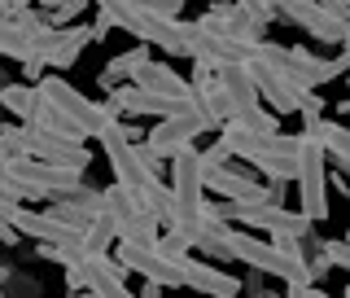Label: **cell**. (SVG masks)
Segmentation results:
<instances>
[{"instance_id":"cell-16","label":"cell","mask_w":350,"mask_h":298,"mask_svg":"<svg viewBox=\"0 0 350 298\" xmlns=\"http://www.w3.org/2000/svg\"><path fill=\"white\" fill-rule=\"evenodd\" d=\"M202 22H206V27H215V31H224V36H232V40H241V44H250V49L267 36V22L250 18L237 0H228V5H211L202 14Z\"/></svg>"},{"instance_id":"cell-34","label":"cell","mask_w":350,"mask_h":298,"mask_svg":"<svg viewBox=\"0 0 350 298\" xmlns=\"http://www.w3.org/2000/svg\"><path fill=\"white\" fill-rule=\"evenodd\" d=\"M140 294H145V298H158L162 285H158V281H140Z\"/></svg>"},{"instance_id":"cell-23","label":"cell","mask_w":350,"mask_h":298,"mask_svg":"<svg viewBox=\"0 0 350 298\" xmlns=\"http://www.w3.org/2000/svg\"><path fill=\"white\" fill-rule=\"evenodd\" d=\"M153 58V49L149 44H140V49H127V53H118V58H109L105 62V71L96 75V84L101 88H114V84H123V79H131L136 75V66H145Z\"/></svg>"},{"instance_id":"cell-32","label":"cell","mask_w":350,"mask_h":298,"mask_svg":"<svg viewBox=\"0 0 350 298\" xmlns=\"http://www.w3.org/2000/svg\"><path fill=\"white\" fill-rule=\"evenodd\" d=\"M109 31H114V27H109V22H105L101 14H96V22H92V40H105Z\"/></svg>"},{"instance_id":"cell-6","label":"cell","mask_w":350,"mask_h":298,"mask_svg":"<svg viewBox=\"0 0 350 298\" xmlns=\"http://www.w3.org/2000/svg\"><path fill=\"white\" fill-rule=\"evenodd\" d=\"M66 290L70 294H101V298H127L131 285H127V268L118 263L109 250L101 255H83L66 272Z\"/></svg>"},{"instance_id":"cell-18","label":"cell","mask_w":350,"mask_h":298,"mask_svg":"<svg viewBox=\"0 0 350 298\" xmlns=\"http://www.w3.org/2000/svg\"><path fill=\"white\" fill-rule=\"evenodd\" d=\"M92 44V27H79V22H70V27H57L53 31V40L44 44L40 62L44 66H57V71H66V66L79 62V53Z\"/></svg>"},{"instance_id":"cell-33","label":"cell","mask_w":350,"mask_h":298,"mask_svg":"<svg viewBox=\"0 0 350 298\" xmlns=\"http://www.w3.org/2000/svg\"><path fill=\"white\" fill-rule=\"evenodd\" d=\"M320 5H328L333 14H346V18H350V0H320Z\"/></svg>"},{"instance_id":"cell-14","label":"cell","mask_w":350,"mask_h":298,"mask_svg":"<svg viewBox=\"0 0 350 298\" xmlns=\"http://www.w3.org/2000/svg\"><path fill=\"white\" fill-rule=\"evenodd\" d=\"M175 268H180V285H189L197 294H215V298H237L241 294L237 277H228L224 268H211L206 259H193V250L175 259Z\"/></svg>"},{"instance_id":"cell-9","label":"cell","mask_w":350,"mask_h":298,"mask_svg":"<svg viewBox=\"0 0 350 298\" xmlns=\"http://www.w3.org/2000/svg\"><path fill=\"white\" fill-rule=\"evenodd\" d=\"M241 66H245V75H250V84H254L258 101H267V110H276V114H298V101H302L306 88L289 84L276 66L262 62L258 53H245V62H241Z\"/></svg>"},{"instance_id":"cell-20","label":"cell","mask_w":350,"mask_h":298,"mask_svg":"<svg viewBox=\"0 0 350 298\" xmlns=\"http://www.w3.org/2000/svg\"><path fill=\"white\" fill-rule=\"evenodd\" d=\"M306 132H311L315 140L324 145V158H328V167H337V171H350V127H342L337 119H315V123H306Z\"/></svg>"},{"instance_id":"cell-37","label":"cell","mask_w":350,"mask_h":298,"mask_svg":"<svg viewBox=\"0 0 350 298\" xmlns=\"http://www.w3.org/2000/svg\"><path fill=\"white\" fill-rule=\"evenodd\" d=\"M0 88H5V75H0Z\"/></svg>"},{"instance_id":"cell-1","label":"cell","mask_w":350,"mask_h":298,"mask_svg":"<svg viewBox=\"0 0 350 298\" xmlns=\"http://www.w3.org/2000/svg\"><path fill=\"white\" fill-rule=\"evenodd\" d=\"M219 237H224V246L232 250V259H241L245 268H258L262 277H280L284 285H302V281H311L306 277V268L293 255H284L280 246H271V241H258L254 233H241V228L232 224H224L219 228Z\"/></svg>"},{"instance_id":"cell-24","label":"cell","mask_w":350,"mask_h":298,"mask_svg":"<svg viewBox=\"0 0 350 298\" xmlns=\"http://www.w3.org/2000/svg\"><path fill=\"white\" fill-rule=\"evenodd\" d=\"M36 101H40V88L27 84V79H22V84H9L5 79V88H0V110H9L18 123L31 114V110H36Z\"/></svg>"},{"instance_id":"cell-15","label":"cell","mask_w":350,"mask_h":298,"mask_svg":"<svg viewBox=\"0 0 350 298\" xmlns=\"http://www.w3.org/2000/svg\"><path fill=\"white\" fill-rule=\"evenodd\" d=\"M22 153L49 158V162H70V167H83V171H88V162H92V153H88L83 140H62V136H49V132H40V127L22 132Z\"/></svg>"},{"instance_id":"cell-29","label":"cell","mask_w":350,"mask_h":298,"mask_svg":"<svg viewBox=\"0 0 350 298\" xmlns=\"http://www.w3.org/2000/svg\"><path fill=\"white\" fill-rule=\"evenodd\" d=\"M324 259L328 263H333V268H350V246H346V241H324Z\"/></svg>"},{"instance_id":"cell-19","label":"cell","mask_w":350,"mask_h":298,"mask_svg":"<svg viewBox=\"0 0 350 298\" xmlns=\"http://www.w3.org/2000/svg\"><path fill=\"white\" fill-rule=\"evenodd\" d=\"M215 84H219V92H224V101H228V114H245L250 105H258V92H254V84H250V75H245L241 62L215 66Z\"/></svg>"},{"instance_id":"cell-30","label":"cell","mask_w":350,"mask_h":298,"mask_svg":"<svg viewBox=\"0 0 350 298\" xmlns=\"http://www.w3.org/2000/svg\"><path fill=\"white\" fill-rule=\"evenodd\" d=\"M241 294H267V285H262V272L250 268V277L241 281Z\"/></svg>"},{"instance_id":"cell-5","label":"cell","mask_w":350,"mask_h":298,"mask_svg":"<svg viewBox=\"0 0 350 298\" xmlns=\"http://www.w3.org/2000/svg\"><path fill=\"white\" fill-rule=\"evenodd\" d=\"M171 211L162 224H189V219L202 215V202H206V184H202V162H197V149H180V153H171Z\"/></svg>"},{"instance_id":"cell-35","label":"cell","mask_w":350,"mask_h":298,"mask_svg":"<svg viewBox=\"0 0 350 298\" xmlns=\"http://www.w3.org/2000/svg\"><path fill=\"white\" fill-rule=\"evenodd\" d=\"M9 277H14V268H5V263H0V285H5Z\"/></svg>"},{"instance_id":"cell-22","label":"cell","mask_w":350,"mask_h":298,"mask_svg":"<svg viewBox=\"0 0 350 298\" xmlns=\"http://www.w3.org/2000/svg\"><path fill=\"white\" fill-rule=\"evenodd\" d=\"M22 123H27V127H40V132H49V136H62V140H88L83 132L75 127V123H70V119H66L53 101H44V97L36 101V110H31V114L22 119Z\"/></svg>"},{"instance_id":"cell-13","label":"cell","mask_w":350,"mask_h":298,"mask_svg":"<svg viewBox=\"0 0 350 298\" xmlns=\"http://www.w3.org/2000/svg\"><path fill=\"white\" fill-rule=\"evenodd\" d=\"M245 162H254L262 180H280L289 184L293 171H298V136H284V132H271V136L258 140V149L250 153Z\"/></svg>"},{"instance_id":"cell-21","label":"cell","mask_w":350,"mask_h":298,"mask_svg":"<svg viewBox=\"0 0 350 298\" xmlns=\"http://www.w3.org/2000/svg\"><path fill=\"white\" fill-rule=\"evenodd\" d=\"M131 84H136V88H149V92H158V97H175V101H184V97H189V79H184V75H175V66H162V62H153V58L145 66H136Z\"/></svg>"},{"instance_id":"cell-27","label":"cell","mask_w":350,"mask_h":298,"mask_svg":"<svg viewBox=\"0 0 350 298\" xmlns=\"http://www.w3.org/2000/svg\"><path fill=\"white\" fill-rule=\"evenodd\" d=\"M88 5H92V0H62V5H49V14H44V22H49V27H70V22L79 18Z\"/></svg>"},{"instance_id":"cell-7","label":"cell","mask_w":350,"mask_h":298,"mask_svg":"<svg viewBox=\"0 0 350 298\" xmlns=\"http://www.w3.org/2000/svg\"><path fill=\"white\" fill-rule=\"evenodd\" d=\"M175 31H180V53H184V58L206 62V66L245 62V53H250V44L224 36V31H215V27H206L202 18H197V22H180V18H175Z\"/></svg>"},{"instance_id":"cell-2","label":"cell","mask_w":350,"mask_h":298,"mask_svg":"<svg viewBox=\"0 0 350 298\" xmlns=\"http://www.w3.org/2000/svg\"><path fill=\"white\" fill-rule=\"evenodd\" d=\"M250 53H258L262 62H271L284 79L298 84V88H320L328 79H337V75H346V66H350V53H337L333 62H324V58H311L306 49H280V44H267V36H262Z\"/></svg>"},{"instance_id":"cell-11","label":"cell","mask_w":350,"mask_h":298,"mask_svg":"<svg viewBox=\"0 0 350 298\" xmlns=\"http://www.w3.org/2000/svg\"><path fill=\"white\" fill-rule=\"evenodd\" d=\"M114 259L123 263L127 272H140V281H158L162 290H180V268H175V259H167L153 241H118Z\"/></svg>"},{"instance_id":"cell-12","label":"cell","mask_w":350,"mask_h":298,"mask_svg":"<svg viewBox=\"0 0 350 298\" xmlns=\"http://www.w3.org/2000/svg\"><path fill=\"white\" fill-rule=\"evenodd\" d=\"M276 14L284 22H298V27H306L320 44H333V49H346V40H350V22L346 14H333L328 5H276Z\"/></svg>"},{"instance_id":"cell-8","label":"cell","mask_w":350,"mask_h":298,"mask_svg":"<svg viewBox=\"0 0 350 298\" xmlns=\"http://www.w3.org/2000/svg\"><path fill=\"white\" fill-rule=\"evenodd\" d=\"M9 175H18L22 184L40 189L44 197H57V193H70L83 184V167H70V162H49V158H31V153H14L5 162Z\"/></svg>"},{"instance_id":"cell-28","label":"cell","mask_w":350,"mask_h":298,"mask_svg":"<svg viewBox=\"0 0 350 298\" xmlns=\"http://www.w3.org/2000/svg\"><path fill=\"white\" fill-rule=\"evenodd\" d=\"M298 114H302V123H315V119L324 114V97L315 92V88H306V92H302V101H298Z\"/></svg>"},{"instance_id":"cell-26","label":"cell","mask_w":350,"mask_h":298,"mask_svg":"<svg viewBox=\"0 0 350 298\" xmlns=\"http://www.w3.org/2000/svg\"><path fill=\"white\" fill-rule=\"evenodd\" d=\"M40 189H31V184H22L18 175L0 171V202H40Z\"/></svg>"},{"instance_id":"cell-31","label":"cell","mask_w":350,"mask_h":298,"mask_svg":"<svg viewBox=\"0 0 350 298\" xmlns=\"http://www.w3.org/2000/svg\"><path fill=\"white\" fill-rule=\"evenodd\" d=\"M40 75H44V62H40V58H22V79H27V84H36Z\"/></svg>"},{"instance_id":"cell-36","label":"cell","mask_w":350,"mask_h":298,"mask_svg":"<svg viewBox=\"0 0 350 298\" xmlns=\"http://www.w3.org/2000/svg\"><path fill=\"white\" fill-rule=\"evenodd\" d=\"M49 5H62V0H49Z\"/></svg>"},{"instance_id":"cell-4","label":"cell","mask_w":350,"mask_h":298,"mask_svg":"<svg viewBox=\"0 0 350 298\" xmlns=\"http://www.w3.org/2000/svg\"><path fill=\"white\" fill-rule=\"evenodd\" d=\"M293 180H298L302 215L315 219V224H324L328 219V158H324V145L311 132L298 136V171H293Z\"/></svg>"},{"instance_id":"cell-25","label":"cell","mask_w":350,"mask_h":298,"mask_svg":"<svg viewBox=\"0 0 350 298\" xmlns=\"http://www.w3.org/2000/svg\"><path fill=\"white\" fill-rule=\"evenodd\" d=\"M79 246H83V255H101V250L114 246V224H109L105 215H92V224L79 233Z\"/></svg>"},{"instance_id":"cell-3","label":"cell","mask_w":350,"mask_h":298,"mask_svg":"<svg viewBox=\"0 0 350 298\" xmlns=\"http://www.w3.org/2000/svg\"><path fill=\"white\" fill-rule=\"evenodd\" d=\"M36 88H40V97H44V101H53V105H57L62 114H66L75 127L83 132V136H96V132H101L105 123H114V119H118V110L109 105V101H105V105L88 101L79 88H75L70 79H62V75H49V79L40 75Z\"/></svg>"},{"instance_id":"cell-17","label":"cell","mask_w":350,"mask_h":298,"mask_svg":"<svg viewBox=\"0 0 350 298\" xmlns=\"http://www.w3.org/2000/svg\"><path fill=\"white\" fill-rule=\"evenodd\" d=\"M105 101L118 110V114H153V119H162V114H175L184 101H175V97H158V92H149V88H136V84H114V88H105Z\"/></svg>"},{"instance_id":"cell-10","label":"cell","mask_w":350,"mask_h":298,"mask_svg":"<svg viewBox=\"0 0 350 298\" xmlns=\"http://www.w3.org/2000/svg\"><path fill=\"white\" fill-rule=\"evenodd\" d=\"M202 132H211V127H206V119L197 114V110L180 105L175 114H162V119H158V127L149 132V140H145V145H149V153H153V158H162V162H167L171 153L189 149L193 140L202 136Z\"/></svg>"}]
</instances>
